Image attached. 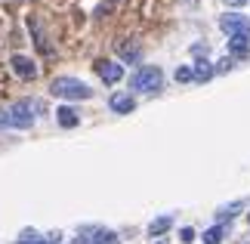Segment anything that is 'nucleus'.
<instances>
[{
  "label": "nucleus",
  "mask_w": 250,
  "mask_h": 244,
  "mask_svg": "<svg viewBox=\"0 0 250 244\" xmlns=\"http://www.w3.org/2000/svg\"><path fill=\"white\" fill-rule=\"evenodd\" d=\"M244 204H247V201L241 198V201H232V204H226V207H216V213H213V217H216V222H229V220H232L238 210H244Z\"/></svg>",
  "instance_id": "12"
},
{
  "label": "nucleus",
  "mask_w": 250,
  "mask_h": 244,
  "mask_svg": "<svg viewBox=\"0 0 250 244\" xmlns=\"http://www.w3.org/2000/svg\"><path fill=\"white\" fill-rule=\"evenodd\" d=\"M13 71L22 77V81H34V77H37V65L28 59V56H13Z\"/></svg>",
  "instance_id": "7"
},
{
  "label": "nucleus",
  "mask_w": 250,
  "mask_h": 244,
  "mask_svg": "<svg viewBox=\"0 0 250 244\" xmlns=\"http://www.w3.org/2000/svg\"><path fill=\"white\" fill-rule=\"evenodd\" d=\"M219 28L229 34V37H250V19L241 13H226L219 16Z\"/></svg>",
  "instance_id": "4"
},
{
  "label": "nucleus",
  "mask_w": 250,
  "mask_h": 244,
  "mask_svg": "<svg viewBox=\"0 0 250 244\" xmlns=\"http://www.w3.org/2000/svg\"><path fill=\"white\" fill-rule=\"evenodd\" d=\"M173 226V217L170 213H164V217H158V220H151V226H148V235L151 238H158V235H164V232Z\"/></svg>",
  "instance_id": "15"
},
{
  "label": "nucleus",
  "mask_w": 250,
  "mask_h": 244,
  "mask_svg": "<svg viewBox=\"0 0 250 244\" xmlns=\"http://www.w3.org/2000/svg\"><path fill=\"white\" fill-rule=\"evenodd\" d=\"M213 68H216V71H219V74H226V71H229V68H232V59H223V62H216Z\"/></svg>",
  "instance_id": "21"
},
{
  "label": "nucleus",
  "mask_w": 250,
  "mask_h": 244,
  "mask_svg": "<svg viewBox=\"0 0 250 244\" xmlns=\"http://www.w3.org/2000/svg\"><path fill=\"white\" fill-rule=\"evenodd\" d=\"M83 235H90V238H83L86 244H118V235L108 229H99V226H93V229H83Z\"/></svg>",
  "instance_id": "8"
},
{
  "label": "nucleus",
  "mask_w": 250,
  "mask_h": 244,
  "mask_svg": "<svg viewBox=\"0 0 250 244\" xmlns=\"http://www.w3.org/2000/svg\"><path fill=\"white\" fill-rule=\"evenodd\" d=\"M3 127H9V121H6V111L0 109V130H3Z\"/></svg>",
  "instance_id": "23"
},
{
  "label": "nucleus",
  "mask_w": 250,
  "mask_h": 244,
  "mask_svg": "<svg viewBox=\"0 0 250 244\" xmlns=\"http://www.w3.org/2000/svg\"><path fill=\"white\" fill-rule=\"evenodd\" d=\"M28 28L34 31V44H37V50H41L43 56H53V44L46 41V34H41V25H37V19H31V22H28Z\"/></svg>",
  "instance_id": "11"
},
{
  "label": "nucleus",
  "mask_w": 250,
  "mask_h": 244,
  "mask_svg": "<svg viewBox=\"0 0 250 244\" xmlns=\"http://www.w3.org/2000/svg\"><path fill=\"white\" fill-rule=\"evenodd\" d=\"M111 9H118V0H105V3H99V6L93 9V16H96V19H102L105 13H111Z\"/></svg>",
  "instance_id": "17"
},
{
  "label": "nucleus",
  "mask_w": 250,
  "mask_h": 244,
  "mask_svg": "<svg viewBox=\"0 0 250 244\" xmlns=\"http://www.w3.org/2000/svg\"><path fill=\"white\" fill-rule=\"evenodd\" d=\"M78 114H81V111H74L71 105H62V109L56 111V121H59V127H78V124H81Z\"/></svg>",
  "instance_id": "13"
},
{
  "label": "nucleus",
  "mask_w": 250,
  "mask_h": 244,
  "mask_svg": "<svg viewBox=\"0 0 250 244\" xmlns=\"http://www.w3.org/2000/svg\"><path fill=\"white\" fill-rule=\"evenodd\" d=\"M6 121H9V127H19V130H28V127H34V105L28 102V99H19L16 105H9Z\"/></svg>",
  "instance_id": "3"
},
{
  "label": "nucleus",
  "mask_w": 250,
  "mask_h": 244,
  "mask_svg": "<svg viewBox=\"0 0 250 244\" xmlns=\"http://www.w3.org/2000/svg\"><path fill=\"white\" fill-rule=\"evenodd\" d=\"M114 53H118V59L127 62V65L142 62V46H139V41H118V44H114Z\"/></svg>",
  "instance_id": "5"
},
{
  "label": "nucleus",
  "mask_w": 250,
  "mask_h": 244,
  "mask_svg": "<svg viewBox=\"0 0 250 244\" xmlns=\"http://www.w3.org/2000/svg\"><path fill=\"white\" fill-rule=\"evenodd\" d=\"M238 244H250V235H241V238H238Z\"/></svg>",
  "instance_id": "24"
},
{
  "label": "nucleus",
  "mask_w": 250,
  "mask_h": 244,
  "mask_svg": "<svg viewBox=\"0 0 250 244\" xmlns=\"http://www.w3.org/2000/svg\"><path fill=\"white\" fill-rule=\"evenodd\" d=\"M179 238L186 241V244H191V238H195V229H188V226H186V229H179Z\"/></svg>",
  "instance_id": "20"
},
{
  "label": "nucleus",
  "mask_w": 250,
  "mask_h": 244,
  "mask_svg": "<svg viewBox=\"0 0 250 244\" xmlns=\"http://www.w3.org/2000/svg\"><path fill=\"white\" fill-rule=\"evenodd\" d=\"M108 105H111V111H118V114H130L136 109V99H133L130 93H114L108 99Z\"/></svg>",
  "instance_id": "9"
},
{
  "label": "nucleus",
  "mask_w": 250,
  "mask_h": 244,
  "mask_svg": "<svg viewBox=\"0 0 250 244\" xmlns=\"http://www.w3.org/2000/svg\"><path fill=\"white\" fill-rule=\"evenodd\" d=\"M93 68H96V74H99L105 84H118L121 77H124V68H121L118 62H108V59H99V62H93Z\"/></svg>",
  "instance_id": "6"
},
{
  "label": "nucleus",
  "mask_w": 250,
  "mask_h": 244,
  "mask_svg": "<svg viewBox=\"0 0 250 244\" xmlns=\"http://www.w3.org/2000/svg\"><path fill=\"white\" fill-rule=\"evenodd\" d=\"M50 93L59 96V99H90L93 96V90L83 81H78V77H56L50 84Z\"/></svg>",
  "instance_id": "2"
},
{
  "label": "nucleus",
  "mask_w": 250,
  "mask_h": 244,
  "mask_svg": "<svg viewBox=\"0 0 250 244\" xmlns=\"http://www.w3.org/2000/svg\"><path fill=\"white\" fill-rule=\"evenodd\" d=\"M173 77H176L179 84H186V81H195V77H191V68H188V65H182V68H176V74H173Z\"/></svg>",
  "instance_id": "18"
},
{
  "label": "nucleus",
  "mask_w": 250,
  "mask_h": 244,
  "mask_svg": "<svg viewBox=\"0 0 250 244\" xmlns=\"http://www.w3.org/2000/svg\"><path fill=\"white\" fill-rule=\"evenodd\" d=\"M216 74V68L210 65V62H204V59H198L195 62V68H191V77H195L198 84H204V81H210V77Z\"/></svg>",
  "instance_id": "14"
},
{
  "label": "nucleus",
  "mask_w": 250,
  "mask_h": 244,
  "mask_svg": "<svg viewBox=\"0 0 250 244\" xmlns=\"http://www.w3.org/2000/svg\"><path fill=\"white\" fill-rule=\"evenodd\" d=\"M16 244H41V238H37V235H34V232H31V229H28V232H25V235H22V241H16Z\"/></svg>",
  "instance_id": "19"
},
{
  "label": "nucleus",
  "mask_w": 250,
  "mask_h": 244,
  "mask_svg": "<svg viewBox=\"0 0 250 244\" xmlns=\"http://www.w3.org/2000/svg\"><path fill=\"white\" fill-rule=\"evenodd\" d=\"M223 3H226V6H244L247 0H223Z\"/></svg>",
  "instance_id": "22"
},
{
  "label": "nucleus",
  "mask_w": 250,
  "mask_h": 244,
  "mask_svg": "<svg viewBox=\"0 0 250 244\" xmlns=\"http://www.w3.org/2000/svg\"><path fill=\"white\" fill-rule=\"evenodd\" d=\"M229 50L235 56H241V59H247L250 56V37H232V41H229Z\"/></svg>",
  "instance_id": "16"
},
{
  "label": "nucleus",
  "mask_w": 250,
  "mask_h": 244,
  "mask_svg": "<svg viewBox=\"0 0 250 244\" xmlns=\"http://www.w3.org/2000/svg\"><path fill=\"white\" fill-rule=\"evenodd\" d=\"M130 87L139 93H158L164 87V71L158 65H139V71L130 77Z\"/></svg>",
  "instance_id": "1"
},
{
  "label": "nucleus",
  "mask_w": 250,
  "mask_h": 244,
  "mask_svg": "<svg viewBox=\"0 0 250 244\" xmlns=\"http://www.w3.org/2000/svg\"><path fill=\"white\" fill-rule=\"evenodd\" d=\"M226 235H229V222H216V226H210L201 238H204V244H223Z\"/></svg>",
  "instance_id": "10"
}]
</instances>
